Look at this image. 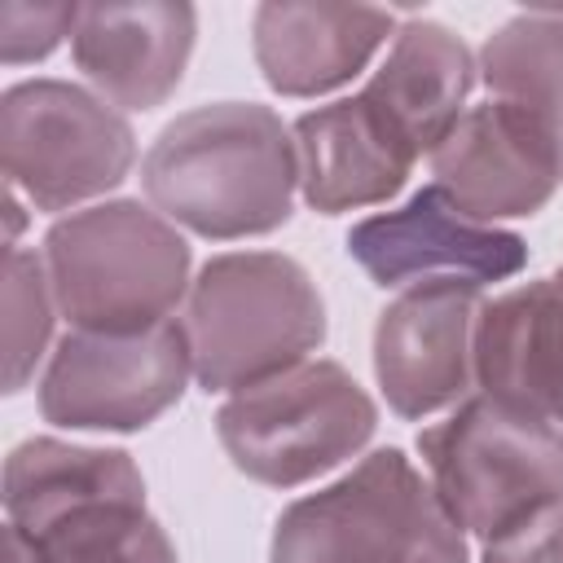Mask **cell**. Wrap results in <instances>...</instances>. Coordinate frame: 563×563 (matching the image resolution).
<instances>
[{"label":"cell","mask_w":563,"mask_h":563,"mask_svg":"<svg viewBox=\"0 0 563 563\" xmlns=\"http://www.w3.org/2000/svg\"><path fill=\"white\" fill-rule=\"evenodd\" d=\"M158 216L198 238H260L290 220L299 189L295 132L255 101H211L176 114L141 158Z\"/></svg>","instance_id":"cell-1"},{"label":"cell","mask_w":563,"mask_h":563,"mask_svg":"<svg viewBox=\"0 0 563 563\" xmlns=\"http://www.w3.org/2000/svg\"><path fill=\"white\" fill-rule=\"evenodd\" d=\"M180 325L194 383L233 396L303 365L325 339V303L299 260L229 251L198 268Z\"/></svg>","instance_id":"cell-2"},{"label":"cell","mask_w":563,"mask_h":563,"mask_svg":"<svg viewBox=\"0 0 563 563\" xmlns=\"http://www.w3.org/2000/svg\"><path fill=\"white\" fill-rule=\"evenodd\" d=\"M40 255L70 330L132 334L163 325L194 286L185 238L136 198L70 211L44 233Z\"/></svg>","instance_id":"cell-3"},{"label":"cell","mask_w":563,"mask_h":563,"mask_svg":"<svg viewBox=\"0 0 563 563\" xmlns=\"http://www.w3.org/2000/svg\"><path fill=\"white\" fill-rule=\"evenodd\" d=\"M268 563H466V532L400 449H374L277 515Z\"/></svg>","instance_id":"cell-4"},{"label":"cell","mask_w":563,"mask_h":563,"mask_svg":"<svg viewBox=\"0 0 563 563\" xmlns=\"http://www.w3.org/2000/svg\"><path fill=\"white\" fill-rule=\"evenodd\" d=\"M418 453L444 510L479 541H497L563 501V427L479 391L418 431Z\"/></svg>","instance_id":"cell-5"},{"label":"cell","mask_w":563,"mask_h":563,"mask_svg":"<svg viewBox=\"0 0 563 563\" xmlns=\"http://www.w3.org/2000/svg\"><path fill=\"white\" fill-rule=\"evenodd\" d=\"M378 427V405L339 361H303L233 391L216 413L229 462L268 488L308 484L347 462Z\"/></svg>","instance_id":"cell-6"},{"label":"cell","mask_w":563,"mask_h":563,"mask_svg":"<svg viewBox=\"0 0 563 563\" xmlns=\"http://www.w3.org/2000/svg\"><path fill=\"white\" fill-rule=\"evenodd\" d=\"M0 158L9 189L35 211H70L132 172L136 136L106 97L66 79H22L0 97Z\"/></svg>","instance_id":"cell-7"},{"label":"cell","mask_w":563,"mask_h":563,"mask_svg":"<svg viewBox=\"0 0 563 563\" xmlns=\"http://www.w3.org/2000/svg\"><path fill=\"white\" fill-rule=\"evenodd\" d=\"M189 378L176 317L132 334L66 330L40 378V413L66 431H141L185 396Z\"/></svg>","instance_id":"cell-8"},{"label":"cell","mask_w":563,"mask_h":563,"mask_svg":"<svg viewBox=\"0 0 563 563\" xmlns=\"http://www.w3.org/2000/svg\"><path fill=\"white\" fill-rule=\"evenodd\" d=\"M347 255L383 290L422 282H506L528 264L519 233L462 216L440 185L418 189L409 202L365 216L347 233Z\"/></svg>","instance_id":"cell-9"},{"label":"cell","mask_w":563,"mask_h":563,"mask_svg":"<svg viewBox=\"0 0 563 563\" xmlns=\"http://www.w3.org/2000/svg\"><path fill=\"white\" fill-rule=\"evenodd\" d=\"M484 290L422 282L400 290L374 325V378L400 418H427L475 391V321Z\"/></svg>","instance_id":"cell-10"},{"label":"cell","mask_w":563,"mask_h":563,"mask_svg":"<svg viewBox=\"0 0 563 563\" xmlns=\"http://www.w3.org/2000/svg\"><path fill=\"white\" fill-rule=\"evenodd\" d=\"M431 176L462 216L497 224L541 211L563 180V163L523 110L488 97L484 106H466L431 150Z\"/></svg>","instance_id":"cell-11"},{"label":"cell","mask_w":563,"mask_h":563,"mask_svg":"<svg viewBox=\"0 0 563 563\" xmlns=\"http://www.w3.org/2000/svg\"><path fill=\"white\" fill-rule=\"evenodd\" d=\"M194 35L198 13L185 0H106L79 4L70 53L110 106L154 110L185 79Z\"/></svg>","instance_id":"cell-12"},{"label":"cell","mask_w":563,"mask_h":563,"mask_svg":"<svg viewBox=\"0 0 563 563\" xmlns=\"http://www.w3.org/2000/svg\"><path fill=\"white\" fill-rule=\"evenodd\" d=\"M479 396L563 427V290L554 277L484 299L475 321Z\"/></svg>","instance_id":"cell-13"},{"label":"cell","mask_w":563,"mask_h":563,"mask_svg":"<svg viewBox=\"0 0 563 563\" xmlns=\"http://www.w3.org/2000/svg\"><path fill=\"white\" fill-rule=\"evenodd\" d=\"M295 154L299 194L321 216L387 202L418 163V154L369 110L361 92L299 114Z\"/></svg>","instance_id":"cell-14"},{"label":"cell","mask_w":563,"mask_h":563,"mask_svg":"<svg viewBox=\"0 0 563 563\" xmlns=\"http://www.w3.org/2000/svg\"><path fill=\"white\" fill-rule=\"evenodd\" d=\"M391 26L396 18L369 4L268 0L251 18V44L273 92L317 97L361 75Z\"/></svg>","instance_id":"cell-15"},{"label":"cell","mask_w":563,"mask_h":563,"mask_svg":"<svg viewBox=\"0 0 563 563\" xmlns=\"http://www.w3.org/2000/svg\"><path fill=\"white\" fill-rule=\"evenodd\" d=\"M475 57L444 22L413 18L396 31L387 62L361 88L369 110L422 158L449 136V128L466 114V97L475 88Z\"/></svg>","instance_id":"cell-16"},{"label":"cell","mask_w":563,"mask_h":563,"mask_svg":"<svg viewBox=\"0 0 563 563\" xmlns=\"http://www.w3.org/2000/svg\"><path fill=\"white\" fill-rule=\"evenodd\" d=\"M101 497H145V479L123 449L31 435L4 457V515L26 537Z\"/></svg>","instance_id":"cell-17"},{"label":"cell","mask_w":563,"mask_h":563,"mask_svg":"<svg viewBox=\"0 0 563 563\" xmlns=\"http://www.w3.org/2000/svg\"><path fill=\"white\" fill-rule=\"evenodd\" d=\"M479 79L497 101L523 110L563 163V13L532 9L501 22L479 48Z\"/></svg>","instance_id":"cell-18"},{"label":"cell","mask_w":563,"mask_h":563,"mask_svg":"<svg viewBox=\"0 0 563 563\" xmlns=\"http://www.w3.org/2000/svg\"><path fill=\"white\" fill-rule=\"evenodd\" d=\"M44 563H180L145 497H101L57 515L31 537Z\"/></svg>","instance_id":"cell-19"},{"label":"cell","mask_w":563,"mask_h":563,"mask_svg":"<svg viewBox=\"0 0 563 563\" xmlns=\"http://www.w3.org/2000/svg\"><path fill=\"white\" fill-rule=\"evenodd\" d=\"M53 286L44 255L13 246L4 255V391H22L53 339Z\"/></svg>","instance_id":"cell-20"},{"label":"cell","mask_w":563,"mask_h":563,"mask_svg":"<svg viewBox=\"0 0 563 563\" xmlns=\"http://www.w3.org/2000/svg\"><path fill=\"white\" fill-rule=\"evenodd\" d=\"M75 22H79V4L4 0L0 4V57H4V66L48 57L66 35H75Z\"/></svg>","instance_id":"cell-21"},{"label":"cell","mask_w":563,"mask_h":563,"mask_svg":"<svg viewBox=\"0 0 563 563\" xmlns=\"http://www.w3.org/2000/svg\"><path fill=\"white\" fill-rule=\"evenodd\" d=\"M479 563H563V501L519 523L515 532L484 541Z\"/></svg>","instance_id":"cell-22"},{"label":"cell","mask_w":563,"mask_h":563,"mask_svg":"<svg viewBox=\"0 0 563 563\" xmlns=\"http://www.w3.org/2000/svg\"><path fill=\"white\" fill-rule=\"evenodd\" d=\"M4 563H44V554L26 532L4 528Z\"/></svg>","instance_id":"cell-23"},{"label":"cell","mask_w":563,"mask_h":563,"mask_svg":"<svg viewBox=\"0 0 563 563\" xmlns=\"http://www.w3.org/2000/svg\"><path fill=\"white\" fill-rule=\"evenodd\" d=\"M554 282H559V290H563V268H559V273H554Z\"/></svg>","instance_id":"cell-24"}]
</instances>
